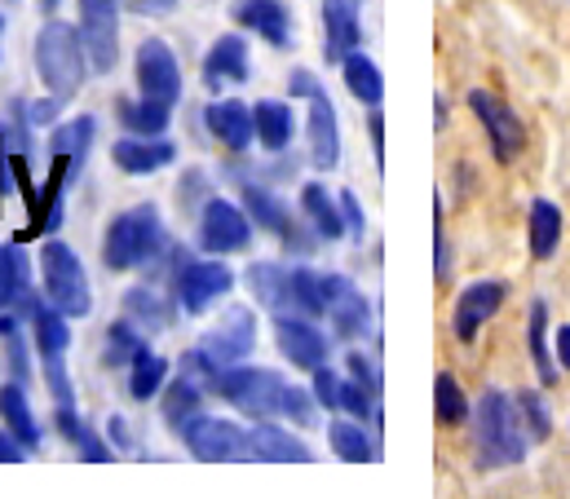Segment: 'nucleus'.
Wrapping results in <instances>:
<instances>
[{"label": "nucleus", "instance_id": "f257e3e1", "mask_svg": "<svg viewBox=\"0 0 570 499\" xmlns=\"http://www.w3.org/2000/svg\"><path fill=\"white\" fill-rule=\"evenodd\" d=\"M478 460L482 469H509V464H522L527 460V447H531V433L522 424V411H518V398L500 393V389H487L478 398Z\"/></svg>", "mask_w": 570, "mask_h": 499}, {"label": "nucleus", "instance_id": "f03ea898", "mask_svg": "<svg viewBox=\"0 0 570 499\" xmlns=\"http://www.w3.org/2000/svg\"><path fill=\"white\" fill-rule=\"evenodd\" d=\"M85 62H89V53H85V40H80V31L71 22L53 18V22H45L36 31V71L49 85L53 98L67 102V98H76L85 89Z\"/></svg>", "mask_w": 570, "mask_h": 499}, {"label": "nucleus", "instance_id": "7ed1b4c3", "mask_svg": "<svg viewBox=\"0 0 570 499\" xmlns=\"http://www.w3.org/2000/svg\"><path fill=\"white\" fill-rule=\"evenodd\" d=\"M168 248V235H164V217L159 208L150 204H138L129 213H120L111 226H107V239H102V261L107 270H138L146 261L164 256Z\"/></svg>", "mask_w": 570, "mask_h": 499}, {"label": "nucleus", "instance_id": "20e7f679", "mask_svg": "<svg viewBox=\"0 0 570 499\" xmlns=\"http://www.w3.org/2000/svg\"><path fill=\"white\" fill-rule=\"evenodd\" d=\"M40 274H45V296L67 314V319H89L94 310V287L85 274V261L76 256V248L49 239L40 248Z\"/></svg>", "mask_w": 570, "mask_h": 499}, {"label": "nucleus", "instance_id": "39448f33", "mask_svg": "<svg viewBox=\"0 0 570 499\" xmlns=\"http://www.w3.org/2000/svg\"><path fill=\"white\" fill-rule=\"evenodd\" d=\"M217 393L253 415V420H271V415H284V393H287V380L271 368H226L217 375Z\"/></svg>", "mask_w": 570, "mask_h": 499}, {"label": "nucleus", "instance_id": "423d86ee", "mask_svg": "<svg viewBox=\"0 0 570 499\" xmlns=\"http://www.w3.org/2000/svg\"><path fill=\"white\" fill-rule=\"evenodd\" d=\"M253 345H257V319H253V310L235 305V310L199 341V359L222 375L226 368H239V363L253 354ZM213 384H217V380H213Z\"/></svg>", "mask_w": 570, "mask_h": 499}, {"label": "nucleus", "instance_id": "0eeeda50", "mask_svg": "<svg viewBox=\"0 0 570 499\" xmlns=\"http://www.w3.org/2000/svg\"><path fill=\"white\" fill-rule=\"evenodd\" d=\"M181 442L195 460H244L248 456V433L235 424V420H222V415H190L181 429Z\"/></svg>", "mask_w": 570, "mask_h": 499}, {"label": "nucleus", "instance_id": "6e6552de", "mask_svg": "<svg viewBox=\"0 0 570 499\" xmlns=\"http://www.w3.org/2000/svg\"><path fill=\"white\" fill-rule=\"evenodd\" d=\"M469 107L478 116V125L487 128V141H491V155L500 164H513L522 150H527V125L513 116V107L487 89H473L469 94Z\"/></svg>", "mask_w": 570, "mask_h": 499}, {"label": "nucleus", "instance_id": "1a4fd4ad", "mask_svg": "<svg viewBox=\"0 0 570 499\" xmlns=\"http://www.w3.org/2000/svg\"><path fill=\"white\" fill-rule=\"evenodd\" d=\"M80 40L94 71H111L120 58V0H80Z\"/></svg>", "mask_w": 570, "mask_h": 499}, {"label": "nucleus", "instance_id": "9d476101", "mask_svg": "<svg viewBox=\"0 0 570 499\" xmlns=\"http://www.w3.org/2000/svg\"><path fill=\"white\" fill-rule=\"evenodd\" d=\"M504 301H509V283H504V278H478V283H469V287L455 296V310H451V332H455V341L473 345L478 332L495 319V310H500Z\"/></svg>", "mask_w": 570, "mask_h": 499}, {"label": "nucleus", "instance_id": "9b49d317", "mask_svg": "<svg viewBox=\"0 0 570 499\" xmlns=\"http://www.w3.org/2000/svg\"><path fill=\"white\" fill-rule=\"evenodd\" d=\"M230 287H235V274L222 261H186V265H177V305L186 314H204Z\"/></svg>", "mask_w": 570, "mask_h": 499}, {"label": "nucleus", "instance_id": "f8f14e48", "mask_svg": "<svg viewBox=\"0 0 570 499\" xmlns=\"http://www.w3.org/2000/svg\"><path fill=\"white\" fill-rule=\"evenodd\" d=\"M253 239V222L239 204L230 199H208L199 217V248L222 256V252H244Z\"/></svg>", "mask_w": 570, "mask_h": 499}, {"label": "nucleus", "instance_id": "ddd939ff", "mask_svg": "<svg viewBox=\"0 0 570 499\" xmlns=\"http://www.w3.org/2000/svg\"><path fill=\"white\" fill-rule=\"evenodd\" d=\"M134 67H138L142 98H155L164 107H177V98H181V67H177V58H173V49L164 40L146 36L142 45H138V62Z\"/></svg>", "mask_w": 570, "mask_h": 499}, {"label": "nucleus", "instance_id": "4468645a", "mask_svg": "<svg viewBox=\"0 0 570 499\" xmlns=\"http://www.w3.org/2000/svg\"><path fill=\"white\" fill-rule=\"evenodd\" d=\"M275 341L287 354V363L301 368V372H318L327 363V336L314 323H305L301 314H279L275 319Z\"/></svg>", "mask_w": 570, "mask_h": 499}, {"label": "nucleus", "instance_id": "2eb2a0df", "mask_svg": "<svg viewBox=\"0 0 570 499\" xmlns=\"http://www.w3.org/2000/svg\"><path fill=\"white\" fill-rule=\"evenodd\" d=\"M305 133H309V164L318 173H332L341 164V125H336V107L332 98L318 89L309 94V120H305Z\"/></svg>", "mask_w": 570, "mask_h": 499}, {"label": "nucleus", "instance_id": "dca6fc26", "mask_svg": "<svg viewBox=\"0 0 570 499\" xmlns=\"http://www.w3.org/2000/svg\"><path fill=\"white\" fill-rule=\"evenodd\" d=\"M323 53L341 62L363 45V0H323Z\"/></svg>", "mask_w": 570, "mask_h": 499}, {"label": "nucleus", "instance_id": "f3484780", "mask_svg": "<svg viewBox=\"0 0 570 499\" xmlns=\"http://www.w3.org/2000/svg\"><path fill=\"white\" fill-rule=\"evenodd\" d=\"M235 22L253 36H262L266 45L287 49L296 36H292V13H287L284 0H235Z\"/></svg>", "mask_w": 570, "mask_h": 499}, {"label": "nucleus", "instance_id": "a211bd4d", "mask_svg": "<svg viewBox=\"0 0 570 499\" xmlns=\"http://www.w3.org/2000/svg\"><path fill=\"white\" fill-rule=\"evenodd\" d=\"M204 125H208V133H213L226 150H248V146H253V133H257L253 107L239 102V98H217V102L204 111Z\"/></svg>", "mask_w": 570, "mask_h": 499}, {"label": "nucleus", "instance_id": "6ab92c4d", "mask_svg": "<svg viewBox=\"0 0 570 499\" xmlns=\"http://www.w3.org/2000/svg\"><path fill=\"white\" fill-rule=\"evenodd\" d=\"M248 76H253V62H248V40H244V36H222V40L204 53V85H208V89L244 85Z\"/></svg>", "mask_w": 570, "mask_h": 499}, {"label": "nucleus", "instance_id": "aec40b11", "mask_svg": "<svg viewBox=\"0 0 570 499\" xmlns=\"http://www.w3.org/2000/svg\"><path fill=\"white\" fill-rule=\"evenodd\" d=\"M323 283H327V314L336 323V336H345V341L363 336V327H367V301H363V292L345 274H323Z\"/></svg>", "mask_w": 570, "mask_h": 499}, {"label": "nucleus", "instance_id": "412c9836", "mask_svg": "<svg viewBox=\"0 0 570 499\" xmlns=\"http://www.w3.org/2000/svg\"><path fill=\"white\" fill-rule=\"evenodd\" d=\"M173 155H177L173 141H164V137H138V133H129L125 141L111 146V159H116L129 177H146V173L173 164Z\"/></svg>", "mask_w": 570, "mask_h": 499}, {"label": "nucleus", "instance_id": "4be33fe9", "mask_svg": "<svg viewBox=\"0 0 570 499\" xmlns=\"http://www.w3.org/2000/svg\"><path fill=\"white\" fill-rule=\"evenodd\" d=\"M248 287H253V296H257L266 310H275V319H279V314H301L296 292H292V270H284V265H271V261L253 265V270H248Z\"/></svg>", "mask_w": 570, "mask_h": 499}, {"label": "nucleus", "instance_id": "5701e85b", "mask_svg": "<svg viewBox=\"0 0 570 499\" xmlns=\"http://www.w3.org/2000/svg\"><path fill=\"white\" fill-rule=\"evenodd\" d=\"M248 456L275 460V464H305V460H309V447H305L301 438H292L287 429H279V424L257 420V424L248 429Z\"/></svg>", "mask_w": 570, "mask_h": 499}, {"label": "nucleus", "instance_id": "b1692460", "mask_svg": "<svg viewBox=\"0 0 570 499\" xmlns=\"http://www.w3.org/2000/svg\"><path fill=\"white\" fill-rule=\"evenodd\" d=\"M244 213H253V222H257V226H266L271 235H279V239H292L296 248H305V244L296 239V222H292L287 204H284V199H275L266 186H253V182H244Z\"/></svg>", "mask_w": 570, "mask_h": 499}, {"label": "nucleus", "instance_id": "393cba45", "mask_svg": "<svg viewBox=\"0 0 570 499\" xmlns=\"http://www.w3.org/2000/svg\"><path fill=\"white\" fill-rule=\"evenodd\" d=\"M31 332H36V350L45 363H58L71 345V319L49 301V305H31Z\"/></svg>", "mask_w": 570, "mask_h": 499}, {"label": "nucleus", "instance_id": "a878e982", "mask_svg": "<svg viewBox=\"0 0 570 499\" xmlns=\"http://www.w3.org/2000/svg\"><path fill=\"white\" fill-rule=\"evenodd\" d=\"M341 76H345V89H350L363 107H381V102H385V76H381V67H376L363 49H354V53L341 58Z\"/></svg>", "mask_w": 570, "mask_h": 499}, {"label": "nucleus", "instance_id": "bb28decb", "mask_svg": "<svg viewBox=\"0 0 570 499\" xmlns=\"http://www.w3.org/2000/svg\"><path fill=\"white\" fill-rule=\"evenodd\" d=\"M0 420H4V429H9L27 451H36V447H40V424H36L31 402H27V389H22L18 380L0 389Z\"/></svg>", "mask_w": 570, "mask_h": 499}, {"label": "nucleus", "instance_id": "cd10ccee", "mask_svg": "<svg viewBox=\"0 0 570 499\" xmlns=\"http://www.w3.org/2000/svg\"><path fill=\"white\" fill-rule=\"evenodd\" d=\"M253 120H257V141L266 150H287L292 146V133H296V116L292 107L279 102V98H262L253 107Z\"/></svg>", "mask_w": 570, "mask_h": 499}, {"label": "nucleus", "instance_id": "c85d7f7f", "mask_svg": "<svg viewBox=\"0 0 570 499\" xmlns=\"http://www.w3.org/2000/svg\"><path fill=\"white\" fill-rule=\"evenodd\" d=\"M301 208H305V217H309L314 235H323V239H341V235H345L341 199H332V195L323 190V182H309V186L301 190Z\"/></svg>", "mask_w": 570, "mask_h": 499}, {"label": "nucleus", "instance_id": "c756f323", "mask_svg": "<svg viewBox=\"0 0 570 499\" xmlns=\"http://www.w3.org/2000/svg\"><path fill=\"white\" fill-rule=\"evenodd\" d=\"M527 235H531V256L535 261H549L558 252V244H562V208L553 199H535L531 204Z\"/></svg>", "mask_w": 570, "mask_h": 499}, {"label": "nucleus", "instance_id": "7c9ffc66", "mask_svg": "<svg viewBox=\"0 0 570 499\" xmlns=\"http://www.w3.org/2000/svg\"><path fill=\"white\" fill-rule=\"evenodd\" d=\"M327 442H332V451L341 456V460H350V464H367V460H376V442L367 438V429H363V420H332L327 424Z\"/></svg>", "mask_w": 570, "mask_h": 499}, {"label": "nucleus", "instance_id": "2f4dec72", "mask_svg": "<svg viewBox=\"0 0 570 499\" xmlns=\"http://www.w3.org/2000/svg\"><path fill=\"white\" fill-rule=\"evenodd\" d=\"M164 380H168V363H164V354H155L150 345H142L138 354H134V363H129V393L146 402V398H159L164 393Z\"/></svg>", "mask_w": 570, "mask_h": 499}, {"label": "nucleus", "instance_id": "473e14b6", "mask_svg": "<svg viewBox=\"0 0 570 499\" xmlns=\"http://www.w3.org/2000/svg\"><path fill=\"white\" fill-rule=\"evenodd\" d=\"M527 341H531V363L544 384L558 380V359H553V345H549V305L535 301L531 305V323H527Z\"/></svg>", "mask_w": 570, "mask_h": 499}, {"label": "nucleus", "instance_id": "72a5a7b5", "mask_svg": "<svg viewBox=\"0 0 570 499\" xmlns=\"http://www.w3.org/2000/svg\"><path fill=\"white\" fill-rule=\"evenodd\" d=\"M94 133H98V120H94V116H76L71 125L53 128L49 150H53V155H62V159H71V164L80 168V164H85V155H89V146H94Z\"/></svg>", "mask_w": 570, "mask_h": 499}, {"label": "nucleus", "instance_id": "f704fd0d", "mask_svg": "<svg viewBox=\"0 0 570 499\" xmlns=\"http://www.w3.org/2000/svg\"><path fill=\"white\" fill-rule=\"evenodd\" d=\"M433 415L442 429H460L469 420V398L451 372H438V380H433Z\"/></svg>", "mask_w": 570, "mask_h": 499}, {"label": "nucleus", "instance_id": "c9c22d12", "mask_svg": "<svg viewBox=\"0 0 570 499\" xmlns=\"http://www.w3.org/2000/svg\"><path fill=\"white\" fill-rule=\"evenodd\" d=\"M58 433L85 456V460H111V447L107 442H98L89 429H85V420H80V411L71 407V402H62L58 407Z\"/></svg>", "mask_w": 570, "mask_h": 499}, {"label": "nucleus", "instance_id": "e433bc0d", "mask_svg": "<svg viewBox=\"0 0 570 499\" xmlns=\"http://www.w3.org/2000/svg\"><path fill=\"white\" fill-rule=\"evenodd\" d=\"M168 116H173V107H164V102H155V98H142V102H120V120H125L129 133H138V137H164Z\"/></svg>", "mask_w": 570, "mask_h": 499}, {"label": "nucleus", "instance_id": "4c0bfd02", "mask_svg": "<svg viewBox=\"0 0 570 499\" xmlns=\"http://www.w3.org/2000/svg\"><path fill=\"white\" fill-rule=\"evenodd\" d=\"M125 319H134L138 327H150V332H164L168 327V305L155 287H134L125 296Z\"/></svg>", "mask_w": 570, "mask_h": 499}, {"label": "nucleus", "instance_id": "58836bf2", "mask_svg": "<svg viewBox=\"0 0 570 499\" xmlns=\"http://www.w3.org/2000/svg\"><path fill=\"white\" fill-rule=\"evenodd\" d=\"M199 384L190 380V375H177L173 384H168V393H164V420L173 424V429H181L195 411H199Z\"/></svg>", "mask_w": 570, "mask_h": 499}, {"label": "nucleus", "instance_id": "ea45409f", "mask_svg": "<svg viewBox=\"0 0 570 499\" xmlns=\"http://www.w3.org/2000/svg\"><path fill=\"white\" fill-rule=\"evenodd\" d=\"M27 296V261L18 248H0V310Z\"/></svg>", "mask_w": 570, "mask_h": 499}, {"label": "nucleus", "instance_id": "a19ab883", "mask_svg": "<svg viewBox=\"0 0 570 499\" xmlns=\"http://www.w3.org/2000/svg\"><path fill=\"white\" fill-rule=\"evenodd\" d=\"M292 292L301 314H327V283L314 270H292Z\"/></svg>", "mask_w": 570, "mask_h": 499}, {"label": "nucleus", "instance_id": "79ce46f5", "mask_svg": "<svg viewBox=\"0 0 570 499\" xmlns=\"http://www.w3.org/2000/svg\"><path fill=\"white\" fill-rule=\"evenodd\" d=\"M518 411H522V424H527L531 442H549L553 415H549V402H544L535 389H522V393H518Z\"/></svg>", "mask_w": 570, "mask_h": 499}, {"label": "nucleus", "instance_id": "37998d69", "mask_svg": "<svg viewBox=\"0 0 570 499\" xmlns=\"http://www.w3.org/2000/svg\"><path fill=\"white\" fill-rule=\"evenodd\" d=\"M146 341L138 336V323L134 319H120L111 332H107V363L120 368V363H134V354L142 350Z\"/></svg>", "mask_w": 570, "mask_h": 499}, {"label": "nucleus", "instance_id": "c03bdc74", "mask_svg": "<svg viewBox=\"0 0 570 499\" xmlns=\"http://www.w3.org/2000/svg\"><path fill=\"white\" fill-rule=\"evenodd\" d=\"M372 398H376V389H367L363 380H341V411H350L354 420L376 415L372 411Z\"/></svg>", "mask_w": 570, "mask_h": 499}, {"label": "nucleus", "instance_id": "a18cd8bd", "mask_svg": "<svg viewBox=\"0 0 570 499\" xmlns=\"http://www.w3.org/2000/svg\"><path fill=\"white\" fill-rule=\"evenodd\" d=\"M309 389H314V402H318V407H327V411H341V375L332 372L327 363L314 372V384H309Z\"/></svg>", "mask_w": 570, "mask_h": 499}, {"label": "nucleus", "instance_id": "49530a36", "mask_svg": "<svg viewBox=\"0 0 570 499\" xmlns=\"http://www.w3.org/2000/svg\"><path fill=\"white\" fill-rule=\"evenodd\" d=\"M284 415H292L296 424H314V389L305 393V389L287 384V393H284Z\"/></svg>", "mask_w": 570, "mask_h": 499}, {"label": "nucleus", "instance_id": "de8ad7c7", "mask_svg": "<svg viewBox=\"0 0 570 499\" xmlns=\"http://www.w3.org/2000/svg\"><path fill=\"white\" fill-rule=\"evenodd\" d=\"M341 217H345V231H350L354 239L367 231V217H363V204H358V195H354V190H345V195H341Z\"/></svg>", "mask_w": 570, "mask_h": 499}, {"label": "nucleus", "instance_id": "09e8293b", "mask_svg": "<svg viewBox=\"0 0 570 499\" xmlns=\"http://www.w3.org/2000/svg\"><path fill=\"white\" fill-rule=\"evenodd\" d=\"M58 107H62V98H40V102H31V111H27V120L31 125H53V116H58Z\"/></svg>", "mask_w": 570, "mask_h": 499}, {"label": "nucleus", "instance_id": "8fccbe9b", "mask_svg": "<svg viewBox=\"0 0 570 499\" xmlns=\"http://www.w3.org/2000/svg\"><path fill=\"white\" fill-rule=\"evenodd\" d=\"M134 13H142V18H168L173 9H177V0H125Z\"/></svg>", "mask_w": 570, "mask_h": 499}, {"label": "nucleus", "instance_id": "3c124183", "mask_svg": "<svg viewBox=\"0 0 570 499\" xmlns=\"http://www.w3.org/2000/svg\"><path fill=\"white\" fill-rule=\"evenodd\" d=\"M22 456H27V447H22L9 429H0V464H18Z\"/></svg>", "mask_w": 570, "mask_h": 499}, {"label": "nucleus", "instance_id": "603ef678", "mask_svg": "<svg viewBox=\"0 0 570 499\" xmlns=\"http://www.w3.org/2000/svg\"><path fill=\"white\" fill-rule=\"evenodd\" d=\"M350 375H354V380H363L367 389H381V375H376V372H372V368H367V359H363L358 350L350 354Z\"/></svg>", "mask_w": 570, "mask_h": 499}, {"label": "nucleus", "instance_id": "864d4df0", "mask_svg": "<svg viewBox=\"0 0 570 499\" xmlns=\"http://www.w3.org/2000/svg\"><path fill=\"white\" fill-rule=\"evenodd\" d=\"M372 150H376V164H385V120L376 107H372Z\"/></svg>", "mask_w": 570, "mask_h": 499}, {"label": "nucleus", "instance_id": "5fc2aeb1", "mask_svg": "<svg viewBox=\"0 0 570 499\" xmlns=\"http://www.w3.org/2000/svg\"><path fill=\"white\" fill-rule=\"evenodd\" d=\"M553 359H558V368L570 372V327H558V341H553Z\"/></svg>", "mask_w": 570, "mask_h": 499}, {"label": "nucleus", "instance_id": "6e6d98bb", "mask_svg": "<svg viewBox=\"0 0 570 499\" xmlns=\"http://www.w3.org/2000/svg\"><path fill=\"white\" fill-rule=\"evenodd\" d=\"M292 94H296V98H309V94H318V80H314L309 71H296V76H292Z\"/></svg>", "mask_w": 570, "mask_h": 499}, {"label": "nucleus", "instance_id": "4d7b16f0", "mask_svg": "<svg viewBox=\"0 0 570 499\" xmlns=\"http://www.w3.org/2000/svg\"><path fill=\"white\" fill-rule=\"evenodd\" d=\"M111 438H116V442H120V447H129V433H125V420H120V415H116V420H111Z\"/></svg>", "mask_w": 570, "mask_h": 499}, {"label": "nucleus", "instance_id": "13d9d810", "mask_svg": "<svg viewBox=\"0 0 570 499\" xmlns=\"http://www.w3.org/2000/svg\"><path fill=\"white\" fill-rule=\"evenodd\" d=\"M40 4H45V9H53V4H62V0H40Z\"/></svg>", "mask_w": 570, "mask_h": 499}, {"label": "nucleus", "instance_id": "bf43d9fd", "mask_svg": "<svg viewBox=\"0 0 570 499\" xmlns=\"http://www.w3.org/2000/svg\"><path fill=\"white\" fill-rule=\"evenodd\" d=\"M0 36H4V18H0Z\"/></svg>", "mask_w": 570, "mask_h": 499}]
</instances>
